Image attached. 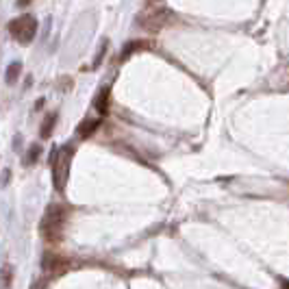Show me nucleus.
Returning <instances> with one entry per match:
<instances>
[{
	"label": "nucleus",
	"instance_id": "obj_1",
	"mask_svg": "<svg viewBox=\"0 0 289 289\" xmlns=\"http://www.w3.org/2000/svg\"><path fill=\"white\" fill-rule=\"evenodd\" d=\"M65 222H68V209L63 204H50L46 209L44 218H41V224H39V233L46 242H59L63 235V228H65Z\"/></svg>",
	"mask_w": 289,
	"mask_h": 289
},
{
	"label": "nucleus",
	"instance_id": "obj_2",
	"mask_svg": "<svg viewBox=\"0 0 289 289\" xmlns=\"http://www.w3.org/2000/svg\"><path fill=\"white\" fill-rule=\"evenodd\" d=\"M9 33H11V37L15 41H20V44H24V46L31 44L35 39V33H37V20H35L31 13H24V15L9 22Z\"/></svg>",
	"mask_w": 289,
	"mask_h": 289
},
{
	"label": "nucleus",
	"instance_id": "obj_3",
	"mask_svg": "<svg viewBox=\"0 0 289 289\" xmlns=\"http://www.w3.org/2000/svg\"><path fill=\"white\" fill-rule=\"evenodd\" d=\"M72 146H65L57 152V156H52V183H55L57 191L65 189L68 183V174H70V163H72Z\"/></svg>",
	"mask_w": 289,
	"mask_h": 289
},
{
	"label": "nucleus",
	"instance_id": "obj_4",
	"mask_svg": "<svg viewBox=\"0 0 289 289\" xmlns=\"http://www.w3.org/2000/svg\"><path fill=\"white\" fill-rule=\"evenodd\" d=\"M165 20H167V11L161 9V7H156V9H152V13H142L140 26H144L150 33H154V31H159V28L163 26Z\"/></svg>",
	"mask_w": 289,
	"mask_h": 289
},
{
	"label": "nucleus",
	"instance_id": "obj_5",
	"mask_svg": "<svg viewBox=\"0 0 289 289\" xmlns=\"http://www.w3.org/2000/svg\"><path fill=\"white\" fill-rule=\"evenodd\" d=\"M41 266H44V270H46L48 274L61 276V274H65L70 270V261L65 257H59V255H46Z\"/></svg>",
	"mask_w": 289,
	"mask_h": 289
},
{
	"label": "nucleus",
	"instance_id": "obj_6",
	"mask_svg": "<svg viewBox=\"0 0 289 289\" xmlns=\"http://www.w3.org/2000/svg\"><path fill=\"white\" fill-rule=\"evenodd\" d=\"M100 124H102V120L100 118H92V120H83L81 124H78V129H76V133L81 140H89L96 131L100 129Z\"/></svg>",
	"mask_w": 289,
	"mask_h": 289
},
{
	"label": "nucleus",
	"instance_id": "obj_7",
	"mask_svg": "<svg viewBox=\"0 0 289 289\" xmlns=\"http://www.w3.org/2000/svg\"><path fill=\"white\" fill-rule=\"evenodd\" d=\"M109 98H111V87H102L94 98V107L98 109L100 116H107L109 113Z\"/></svg>",
	"mask_w": 289,
	"mask_h": 289
},
{
	"label": "nucleus",
	"instance_id": "obj_8",
	"mask_svg": "<svg viewBox=\"0 0 289 289\" xmlns=\"http://www.w3.org/2000/svg\"><path fill=\"white\" fill-rule=\"evenodd\" d=\"M150 46V41H146V39H135V41H129L124 48H122V61H126L133 52H140L142 48H148Z\"/></svg>",
	"mask_w": 289,
	"mask_h": 289
},
{
	"label": "nucleus",
	"instance_id": "obj_9",
	"mask_svg": "<svg viewBox=\"0 0 289 289\" xmlns=\"http://www.w3.org/2000/svg\"><path fill=\"white\" fill-rule=\"evenodd\" d=\"M55 122H57V113H50V116L46 118V122L41 124V131H39L41 140H48V135H50L52 129H55Z\"/></svg>",
	"mask_w": 289,
	"mask_h": 289
},
{
	"label": "nucleus",
	"instance_id": "obj_10",
	"mask_svg": "<svg viewBox=\"0 0 289 289\" xmlns=\"http://www.w3.org/2000/svg\"><path fill=\"white\" fill-rule=\"evenodd\" d=\"M20 74H22V65L20 63H11L7 68V74H4V81H7L9 85H13L17 78H20Z\"/></svg>",
	"mask_w": 289,
	"mask_h": 289
},
{
	"label": "nucleus",
	"instance_id": "obj_11",
	"mask_svg": "<svg viewBox=\"0 0 289 289\" xmlns=\"http://www.w3.org/2000/svg\"><path fill=\"white\" fill-rule=\"evenodd\" d=\"M39 152H41V146H39V144H33V146L28 148V156L24 159V165H33L35 161H37Z\"/></svg>",
	"mask_w": 289,
	"mask_h": 289
},
{
	"label": "nucleus",
	"instance_id": "obj_12",
	"mask_svg": "<svg viewBox=\"0 0 289 289\" xmlns=\"http://www.w3.org/2000/svg\"><path fill=\"white\" fill-rule=\"evenodd\" d=\"M2 274H4V279H2V281H4V285H9V281H11V276H9V266L2 270Z\"/></svg>",
	"mask_w": 289,
	"mask_h": 289
},
{
	"label": "nucleus",
	"instance_id": "obj_13",
	"mask_svg": "<svg viewBox=\"0 0 289 289\" xmlns=\"http://www.w3.org/2000/svg\"><path fill=\"white\" fill-rule=\"evenodd\" d=\"M281 287H283V289H289V285H287V281H283V283H281Z\"/></svg>",
	"mask_w": 289,
	"mask_h": 289
}]
</instances>
